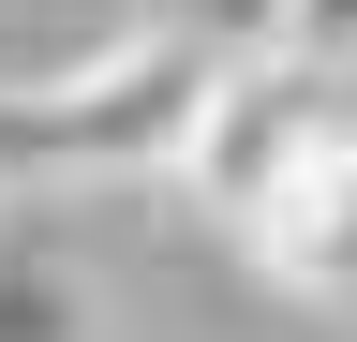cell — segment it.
I'll return each mask as SVG.
<instances>
[{
  "label": "cell",
  "mask_w": 357,
  "mask_h": 342,
  "mask_svg": "<svg viewBox=\"0 0 357 342\" xmlns=\"http://www.w3.org/2000/svg\"><path fill=\"white\" fill-rule=\"evenodd\" d=\"M208 90H223V45H194L178 15H149V30H119L105 60L0 90V164H15V179H134V164H164L178 179Z\"/></svg>",
  "instance_id": "6da1fadb"
},
{
  "label": "cell",
  "mask_w": 357,
  "mask_h": 342,
  "mask_svg": "<svg viewBox=\"0 0 357 342\" xmlns=\"http://www.w3.org/2000/svg\"><path fill=\"white\" fill-rule=\"evenodd\" d=\"M312 134H328V75H312V60H283V45H268V60H223V90H208V119H194V149H178V194L238 238L253 208L283 194V164H298Z\"/></svg>",
  "instance_id": "7a4b0ae2"
},
{
  "label": "cell",
  "mask_w": 357,
  "mask_h": 342,
  "mask_svg": "<svg viewBox=\"0 0 357 342\" xmlns=\"http://www.w3.org/2000/svg\"><path fill=\"white\" fill-rule=\"evenodd\" d=\"M238 253L283 297H357V119H328V134L283 164V194L238 224Z\"/></svg>",
  "instance_id": "3957f363"
},
{
  "label": "cell",
  "mask_w": 357,
  "mask_h": 342,
  "mask_svg": "<svg viewBox=\"0 0 357 342\" xmlns=\"http://www.w3.org/2000/svg\"><path fill=\"white\" fill-rule=\"evenodd\" d=\"M0 342H89V283L60 268V238L0 208Z\"/></svg>",
  "instance_id": "277c9868"
},
{
  "label": "cell",
  "mask_w": 357,
  "mask_h": 342,
  "mask_svg": "<svg viewBox=\"0 0 357 342\" xmlns=\"http://www.w3.org/2000/svg\"><path fill=\"white\" fill-rule=\"evenodd\" d=\"M164 15L194 30V45H223V60H268V45H283V15H298V0H164Z\"/></svg>",
  "instance_id": "5b68a950"
},
{
  "label": "cell",
  "mask_w": 357,
  "mask_h": 342,
  "mask_svg": "<svg viewBox=\"0 0 357 342\" xmlns=\"http://www.w3.org/2000/svg\"><path fill=\"white\" fill-rule=\"evenodd\" d=\"M283 60L342 75V60H357V0H298V15H283Z\"/></svg>",
  "instance_id": "8992f818"
}]
</instances>
